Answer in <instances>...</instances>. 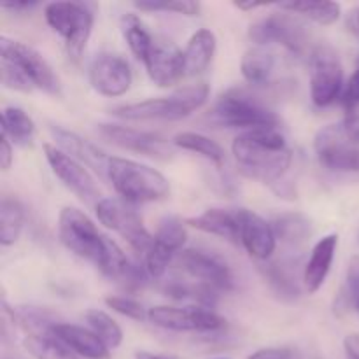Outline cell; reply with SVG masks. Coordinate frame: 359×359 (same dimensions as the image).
Here are the masks:
<instances>
[{
  "mask_svg": "<svg viewBox=\"0 0 359 359\" xmlns=\"http://www.w3.org/2000/svg\"><path fill=\"white\" fill-rule=\"evenodd\" d=\"M272 228L277 241L284 242L287 245H293V248L304 244L312 233L311 219L298 212L280 214V216L273 219Z\"/></svg>",
  "mask_w": 359,
  "mask_h": 359,
  "instance_id": "4316f807",
  "label": "cell"
},
{
  "mask_svg": "<svg viewBox=\"0 0 359 359\" xmlns=\"http://www.w3.org/2000/svg\"><path fill=\"white\" fill-rule=\"evenodd\" d=\"M104 302L109 309H112V311L118 312V314L125 316V318L133 319V321H144V319H147V312L149 311H146L144 305L140 304V302L133 300V298L107 297Z\"/></svg>",
  "mask_w": 359,
  "mask_h": 359,
  "instance_id": "8d00e7d4",
  "label": "cell"
},
{
  "mask_svg": "<svg viewBox=\"0 0 359 359\" xmlns=\"http://www.w3.org/2000/svg\"><path fill=\"white\" fill-rule=\"evenodd\" d=\"M133 7L144 13H158V11H163V13H175L182 14V16H198L202 6L198 2H193V0H172V2H154V0H147V2H135Z\"/></svg>",
  "mask_w": 359,
  "mask_h": 359,
  "instance_id": "d590c367",
  "label": "cell"
},
{
  "mask_svg": "<svg viewBox=\"0 0 359 359\" xmlns=\"http://www.w3.org/2000/svg\"><path fill=\"white\" fill-rule=\"evenodd\" d=\"M212 125L223 126V128H279L280 119L272 109L263 105L256 97L249 95L248 91L228 90L221 95L214 107L207 116Z\"/></svg>",
  "mask_w": 359,
  "mask_h": 359,
  "instance_id": "5b68a950",
  "label": "cell"
},
{
  "mask_svg": "<svg viewBox=\"0 0 359 359\" xmlns=\"http://www.w3.org/2000/svg\"><path fill=\"white\" fill-rule=\"evenodd\" d=\"M249 359H298V354L287 347H269L252 353Z\"/></svg>",
  "mask_w": 359,
  "mask_h": 359,
  "instance_id": "b9f144b4",
  "label": "cell"
},
{
  "mask_svg": "<svg viewBox=\"0 0 359 359\" xmlns=\"http://www.w3.org/2000/svg\"><path fill=\"white\" fill-rule=\"evenodd\" d=\"M51 335L77 356L86 359H109V353H111L109 347L91 330L83 328V326L60 321L51 330Z\"/></svg>",
  "mask_w": 359,
  "mask_h": 359,
  "instance_id": "44dd1931",
  "label": "cell"
},
{
  "mask_svg": "<svg viewBox=\"0 0 359 359\" xmlns=\"http://www.w3.org/2000/svg\"><path fill=\"white\" fill-rule=\"evenodd\" d=\"M356 311L359 312V302H358V307H356Z\"/></svg>",
  "mask_w": 359,
  "mask_h": 359,
  "instance_id": "681fc988",
  "label": "cell"
},
{
  "mask_svg": "<svg viewBox=\"0 0 359 359\" xmlns=\"http://www.w3.org/2000/svg\"><path fill=\"white\" fill-rule=\"evenodd\" d=\"M342 128L347 139H349L354 146H359V105L346 109Z\"/></svg>",
  "mask_w": 359,
  "mask_h": 359,
  "instance_id": "f35d334b",
  "label": "cell"
},
{
  "mask_svg": "<svg viewBox=\"0 0 359 359\" xmlns=\"http://www.w3.org/2000/svg\"><path fill=\"white\" fill-rule=\"evenodd\" d=\"M177 265L182 272L198 280L200 284H207L224 293L233 290V276H231L230 266L221 256L214 252L202 251V249H186L179 252Z\"/></svg>",
  "mask_w": 359,
  "mask_h": 359,
  "instance_id": "2e32d148",
  "label": "cell"
},
{
  "mask_svg": "<svg viewBox=\"0 0 359 359\" xmlns=\"http://www.w3.org/2000/svg\"><path fill=\"white\" fill-rule=\"evenodd\" d=\"M25 226V207L14 196H2L0 202V244L13 245Z\"/></svg>",
  "mask_w": 359,
  "mask_h": 359,
  "instance_id": "83f0119b",
  "label": "cell"
},
{
  "mask_svg": "<svg viewBox=\"0 0 359 359\" xmlns=\"http://www.w3.org/2000/svg\"><path fill=\"white\" fill-rule=\"evenodd\" d=\"M44 154L53 174L77 198L83 200L84 203H95V205L100 202L102 198L97 182H95L93 175L84 168V165L81 161H77L76 158H72L65 151L60 149V147L53 146V144H46Z\"/></svg>",
  "mask_w": 359,
  "mask_h": 359,
  "instance_id": "4fadbf2b",
  "label": "cell"
},
{
  "mask_svg": "<svg viewBox=\"0 0 359 359\" xmlns=\"http://www.w3.org/2000/svg\"><path fill=\"white\" fill-rule=\"evenodd\" d=\"M233 6L237 7V9H241V11H255V9H259V7H263V6H265V4H258V2H248V4L235 2Z\"/></svg>",
  "mask_w": 359,
  "mask_h": 359,
  "instance_id": "7dc6e473",
  "label": "cell"
},
{
  "mask_svg": "<svg viewBox=\"0 0 359 359\" xmlns=\"http://www.w3.org/2000/svg\"><path fill=\"white\" fill-rule=\"evenodd\" d=\"M216 35L209 28H200L189 37L184 48V72L186 76H198L205 72L216 55Z\"/></svg>",
  "mask_w": 359,
  "mask_h": 359,
  "instance_id": "cb8c5ba5",
  "label": "cell"
},
{
  "mask_svg": "<svg viewBox=\"0 0 359 359\" xmlns=\"http://www.w3.org/2000/svg\"><path fill=\"white\" fill-rule=\"evenodd\" d=\"M39 2H34V0H25V2H2L0 4V9L9 11L13 14H27L30 11L37 9Z\"/></svg>",
  "mask_w": 359,
  "mask_h": 359,
  "instance_id": "7bdbcfd3",
  "label": "cell"
},
{
  "mask_svg": "<svg viewBox=\"0 0 359 359\" xmlns=\"http://www.w3.org/2000/svg\"><path fill=\"white\" fill-rule=\"evenodd\" d=\"M49 132H51L53 139L58 144L60 149L65 151L67 154L76 158L77 161L84 163L86 167L93 168L100 177L107 179V168L111 156H107L104 151L98 149V147L95 146V144H91L90 140L83 139V137L77 135L76 132H70V130L63 128V126L51 125L49 126Z\"/></svg>",
  "mask_w": 359,
  "mask_h": 359,
  "instance_id": "ffe728a7",
  "label": "cell"
},
{
  "mask_svg": "<svg viewBox=\"0 0 359 359\" xmlns=\"http://www.w3.org/2000/svg\"><path fill=\"white\" fill-rule=\"evenodd\" d=\"M188 238L184 223L175 216H165L158 223L153 248L146 255V270L149 277L160 279L165 276L168 263L182 249Z\"/></svg>",
  "mask_w": 359,
  "mask_h": 359,
  "instance_id": "9a60e30c",
  "label": "cell"
},
{
  "mask_svg": "<svg viewBox=\"0 0 359 359\" xmlns=\"http://www.w3.org/2000/svg\"><path fill=\"white\" fill-rule=\"evenodd\" d=\"M337 248H339V235L335 233L326 235L314 245L311 258L304 269V286L309 293H318L326 283V277L335 259Z\"/></svg>",
  "mask_w": 359,
  "mask_h": 359,
  "instance_id": "7402d4cb",
  "label": "cell"
},
{
  "mask_svg": "<svg viewBox=\"0 0 359 359\" xmlns=\"http://www.w3.org/2000/svg\"><path fill=\"white\" fill-rule=\"evenodd\" d=\"M280 11H287V13L300 14V16L309 18L311 21L318 25H333L339 21L340 18V4L337 2H280L277 4Z\"/></svg>",
  "mask_w": 359,
  "mask_h": 359,
  "instance_id": "1f68e13d",
  "label": "cell"
},
{
  "mask_svg": "<svg viewBox=\"0 0 359 359\" xmlns=\"http://www.w3.org/2000/svg\"><path fill=\"white\" fill-rule=\"evenodd\" d=\"M144 65H146L149 79L160 88L172 86L186 76L184 53L174 42L168 41L154 39V46Z\"/></svg>",
  "mask_w": 359,
  "mask_h": 359,
  "instance_id": "ac0fdd59",
  "label": "cell"
},
{
  "mask_svg": "<svg viewBox=\"0 0 359 359\" xmlns=\"http://www.w3.org/2000/svg\"><path fill=\"white\" fill-rule=\"evenodd\" d=\"M237 167L248 179L262 184H276L293 161V151L277 128L249 130L231 144Z\"/></svg>",
  "mask_w": 359,
  "mask_h": 359,
  "instance_id": "7a4b0ae2",
  "label": "cell"
},
{
  "mask_svg": "<svg viewBox=\"0 0 359 359\" xmlns=\"http://www.w3.org/2000/svg\"><path fill=\"white\" fill-rule=\"evenodd\" d=\"M209 86L205 83L191 84L182 90H177L170 97L149 98L135 104L118 105L112 109V116L125 121H179L188 118L195 111H198L209 98Z\"/></svg>",
  "mask_w": 359,
  "mask_h": 359,
  "instance_id": "277c9868",
  "label": "cell"
},
{
  "mask_svg": "<svg viewBox=\"0 0 359 359\" xmlns=\"http://www.w3.org/2000/svg\"><path fill=\"white\" fill-rule=\"evenodd\" d=\"M163 291L167 297L174 298V300H188V298L193 300V286L191 284L182 283L181 279L168 280V283L165 284Z\"/></svg>",
  "mask_w": 359,
  "mask_h": 359,
  "instance_id": "60d3db41",
  "label": "cell"
},
{
  "mask_svg": "<svg viewBox=\"0 0 359 359\" xmlns=\"http://www.w3.org/2000/svg\"><path fill=\"white\" fill-rule=\"evenodd\" d=\"M35 123L21 107H4L2 111V135L13 144L28 146L34 140Z\"/></svg>",
  "mask_w": 359,
  "mask_h": 359,
  "instance_id": "f1b7e54d",
  "label": "cell"
},
{
  "mask_svg": "<svg viewBox=\"0 0 359 359\" xmlns=\"http://www.w3.org/2000/svg\"><path fill=\"white\" fill-rule=\"evenodd\" d=\"M241 70L251 86H266L276 70V56L265 48H252L242 56Z\"/></svg>",
  "mask_w": 359,
  "mask_h": 359,
  "instance_id": "484cf974",
  "label": "cell"
},
{
  "mask_svg": "<svg viewBox=\"0 0 359 359\" xmlns=\"http://www.w3.org/2000/svg\"><path fill=\"white\" fill-rule=\"evenodd\" d=\"M0 53H2L0 60L20 70L32 84V88H37L53 97H58L62 93V84L53 67L32 46L9 37H0Z\"/></svg>",
  "mask_w": 359,
  "mask_h": 359,
  "instance_id": "52a82bcc",
  "label": "cell"
},
{
  "mask_svg": "<svg viewBox=\"0 0 359 359\" xmlns=\"http://www.w3.org/2000/svg\"><path fill=\"white\" fill-rule=\"evenodd\" d=\"M121 34L133 56L142 63L146 62L154 46V39L137 14L128 13L121 18Z\"/></svg>",
  "mask_w": 359,
  "mask_h": 359,
  "instance_id": "f546056e",
  "label": "cell"
},
{
  "mask_svg": "<svg viewBox=\"0 0 359 359\" xmlns=\"http://www.w3.org/2000/svg\"><path fill=\"white\" fill-rule=\"evenodd\" d=\"M60 242L79 258L93 263L105 277L121 280L130 262L118 244L98 231L93 221L76 207L62 209L58 217Z\"/></svg>",
  "mask_w": 359,
  "mask_h": 359,
  "instance_id": "6da1fadb",
  "label": "cell"
},
{
  "mask_svg": "<svg viewBox=\"0 0 359 359\" xmlns=\"http://www.w3.org/2000/svg\"><path fill=\"white\" fill-rule=\"evenodd\" d=\"M174 146L181 147V149L184 151H191V153L200 154V156L209 160L210 163H214L216 167H221V165L226 161V153H224L223 147H221L216 140L210 139V137L203 135V133H177V135L174 137Z\"/></svg>",
  "mask_w": 359,
  "mask_h": 359,
  "instance_id": "4dcf8cb0",
  "label": "cell"
},
{
  "mask_svg": "<svg viewBox=\"0 0 359 359\" xmlns=\"http://www.w3.org/2000/svg\"><path fill=\"white\" fill-rule=\"evenodd\" d=\"M263 279L270 286V290L284 302H294L300 298V284L297 280V273L293 272V263L287 262H265L259 265Z\"/></svg>",
  "mask_w": 359,
  "mask_h": 359,
  "instance_id": "d4e9b609",
  "label": "cell"
},
{
  "mask_svg": "<svg viewBox=\"0 0 359 359\" xmlns=\"http://www.w3.org/2000/svg\"><path fill=\"white\" fill-rule=\"evenodd\" d=\"M14 154H13V144L7 137L2 135V147H0V167L2 170H9L11 165H13Z\"/></svg>",
  "mask_w": 359,
  "mask_h": 359,
  "instance_id": "ee69618b",
  "label": "cell"
},
{
  "mask_svg": "<svg viewBox=\"0 0 359 359\" xmlns=\"http://www.w3.org/2000/svg\"><path fill=\"white\" fill-rule=\"evenodd\" d=\"M314 151L323 168L333 174L359 175V146L346 137L340 125L323 126L314 139Z\"/></svg>",
  "mask_w": 359,
  "mask_h": 359,
  "instance_id": "30bf717a",
  "label": "cell"
},
{
  "mask_svg": "<svg viewBox=\"0 0 359 359\" xmlns=\"http://www.w3.org/2000/svg\"><path fill=\"white\" fill-rule=\"evenodd\" d=\"M216 359H226V358H216Z\"/></svg>",
  "mask_w": 359,
  "mask_h": 359,
  "instance_id": "f907efd6",
  "label": "cell"
},
{
  "mask_svg": "<svg viewBox=\"0 0 359 359\" xmlns=\"http://www.w3.org/2000/svg\"><path fill=\"white\" fill-rule=\"evenodd\" d=\"M340 102H342L346 109L359 105V58L356 62V70H354L353 76L347 81L346 88H344V95L340 98Z\"/></svg>",
  "mask_w": 359,
  "mask_h": 359,
  "instance_id": "ab89813d",
  "label": "cell"
},
{
  "mask_svg": "<svg viewBox=\"0 0 359 359\" xmlns=\"http://www.w3.org/2000/svg\"><path fill=\"white\" fill-rule=\"evenodd\" d=\"M238 221H241V242L249 256L258 262H269L276 251L277 242L272 224L252 210L245 209H238Z\"/></svg>",
  "mask_w": 359,
  "mask_h": 359,
  "instance_id": "d6986e66",
  "label": "cell"
},
{
  "mask_svg": "<svg viewBox=\"0 0 359 359\" xmlns=\"http://www.w3.org/2000/svg\"><path fill=\"white\" fill-rule=\"evenodd\" d=\"M186 224L203 231V233L216 235L230 242L241 241V221L238 210L226 209H207L205 212L195 217H188Z\"/></svg>",
  "mask_w": 359,
  "mask_h": 359,
  "instance_id": "603a6c76",
  "label": "cell"
},
{
  "mask_svg": "<svg viewBox=\"0 0 359 359\" xmlns=\"http://www.w3.org/2000/svg\"><path fill=\"white\" fill-rule=\"evenodd\" d=\"M107 181L114 186L121 200L128 203L158 202L168 196L170 184L156 168L126 158L111 156Z\"/></svg>",
  "mask_w": 359,
  "mask_h": 359,
  "instance_id": "3957f363",
  "label": "cell"
},
{
  "mask_svg": "<svg viewBox=\"0 0 359 359\" xmlns=\"http://www.w3.org/2000/svg\"><path fill=\"white\" fill-rule=\"evenodd\" d=\"M97 217L105 228L121 235L137 252H146L153 248L154 237L144 226L142 217L132 203L121 198H102L95 205Z\"/></svg>",
  "mask_w": 359,
  "mask_h": 359,
  "instance_id": "9c48e42d",
  "label": "cell"
},
{
  "mask_svg": "<svg viewBox=\"0 0 359 359\" xmlns=\"http://www.w3.org/2000/svg\"><path fill=\"white\" fill-rule=\"evenodd\" d=\"M249 37L259 48H265L269 44H279L297 56L305 55L309 44L305 28L286 14H272V16L256 21L249 28Z\"/></svg>",
  "mask_w": 359,
  "mask_h": 359,
  "instance_id": "7c38bea8",
  "label": "cell"
},
{
  "mask_svg": "<svg viewBox=\"0 0 359 359\" xmlns=\"http://www.w3.org/2000/svg\"><path fill=\"white\" fill-rule=\"evenodd\" d=\"M84 319H86L91 332H93L109 349H116V347L121 346L123 330L119 328V325L111 318V316L105 314L104 311L91 309V311H88L86 314H84Z\"/></svg>",
  "mask_w": 359,
  "mask_h": 359,
  "instance_id": "836d02e7",
  "label": "cell"
},
{
  "mask_svg": "<svg viewBox=\"0 0 359 359\" xmlns=\"http://www.w3.org/2000/svg\"><path fill=\"white\" fill-rule=\"evenodd\" d=\"M90 84L98 95L104 97H121L130 90L133 81L130 63L123 56L112 53H102L95 56L88 70Z\"/></svg>",
  "mask_w": 359,
  "mask_h": 359,
  "instance_id": "e0dca14e",
  "label": "cell"
},
{
  "mask_svg": "<svg viewBox=\"0 0 359 359\" xmlns=\"http://www.w3.org/2000/svg\"><path fill=\"white\" fill-rule=\"evenodd\" d=\"M44 16L53 32L65 42L70 56L79 58L90 41L95 14L83 2H53L44 9Z\"/></svg>",
  "mask_w": 359,
  "mask_h": 359,
  "instance_id": "8992f818",
  "label": "cell"
},
{
  "mask_svg": "<svg viewBox=\"0 0 359 359\" xmlns=\"http://www.w3.org/2000/svg\"><path fill=\"white\" fill-rule=\"evenodd\" d=\"M311 98L318 107H328L344 95V67L332 46L319 44L311 53Z\"/></svg>",
  "mask_w": 359,
  "mask_h": 359,
  "instance_id": "ba28073f",
  "label": "cell"
},
{
  "mask_svg": "<svg viewBox=\"0 0 359 359\" xmlns=\"http://www.w3.org/2000/svg\"><path fill=\"white\" fill-rule=\"evenodd\" d=\"M147 321L168 332H195V333H214L226 326L221 316L210 309L203 307H168L158 305L149 309Z\"/></svg>",
  "mask_w": 359,
  "mask_h": 359,
  "instance_id": "8fae6325",
  "label": "cell"
},
{
  "mask_svg": "<svg viewBox=\"0 0 359 359\" xmlns=\"http://www.w3.org/2000/svg\"><path fill=\"white\" fill-rule=\"evenodd\" d=\"M344 353L347 359H359V333H351L344 339Z\"/></svg>",
  "mask_w": 359,
  "mask_h": 359,
  "instance_id": "f6af8a7d",
  "label": "cell"
},
{
  "mask_svg": "<svg viewBox=\"0 0 359 359\" xmlns=\"http://www.w3.org/2000/svg\"><path fill=\"white\" fill-rule=\"evenodd\" d=\"M359 302V256H354L347 265L346 277L337 293L335 302H333V314L337 318H344L349 314L353 309L358 307Z\"/></svg>",
  "mask_w": 359,
  "mask_h": 359,
  "instance_id": "d6a6232c",
  "label": "cell"
},
{
  "mask_svg": "<svg viewBox=\"0 0 359 359\" xmlns=\"http://www.w3.org/2000/svg\"><path fill=\"white\" fill-rule=\"evenodd\" d=\"M0 74H2V84L6 88H9V90L25 91V93L34 90L32 84L27 81V77H25L20 70L14 69L11 63L2 62V60H0Z\"/></svg>",
  "mask_w": 359,
  "mask_h": 359,
  "instance_id": "74e56055",
  "label": "cell"
},
{
  "mask_svg": "<svg viewBox=\"0 0 359 359\" xmlns=\"http://www.w3.org/2000/svg\"><path fill=\"white\" fill-rule=\"evenodd\" d=\"M135 359H165V358L154 356V354H149V353H137Z\"/></svg>",
  "mask_w": 359,
  "mask_h": 359,
  "instance_id": "c3c4849f",
  "label": "cell"
},
{
  "mask_svg": "<svg viewBox=\"0 0 359 359\" xmlns=\"http://www.w3.org/2000/svg\"><path fill=\"white\" fill-rule=\"evenodd\" d=\"M23 346L35 359H79L69 347L63 346L53 335L34 337L28 335L23 340Z\"/></svg>",
  "mask_w": 359,
  "mask_h": 359,
  "instance_id": "e575fe53",
  "label": "cell"
},
{
  "mask_svg": "<svg viewBox=\"0 0 359 359\" xmlns=\"http://www.w3.org/2000/svg\"><path fill=\"white\" fill-rule=\"evenodd\" d=\"M347 25H349V30L359 37V7L349 14V18H347Z\"/></svg>",
  "mask_w": 359,
  "mask_h": 359,
  "instance_id": "bcb514c9",
  "label": "cell"
},
{
  "mask_svg": "<svg viewBox=\"0 0 359 359\" xmlns=\"http://www.w3.org/2000/svg\"><path fill=\"white\" fill-rule=\"evenodd\" d=\"M98 133L104 137L107 142L121 147L125 151L142 154V156L154 158V160H170L172 147L167 139L153 132H144V130L130 128L123 125H112V123H104L98 125Z\"/></svg>",
  "mask_w": 359,
  "mask_h": 359,
  "instance_id": "5bb4252c",
  "label": "cell"
}]
</instances>
